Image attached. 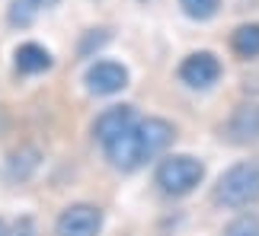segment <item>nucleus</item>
I'll list each match as a JSON object with an SVG mask.
<instances>
[{"label":"nucleus","mask_w":259,"mask_h":236,"mask_svg":"<svg viewBox=\"0 0 259 236\" xmlns=\"http://www.w3.org/2000/svg\"><path fill=\"white\" fill-rule=\"evenodd\" d=\"M214 201L231 211L256 204L259 201V163L243 160V163H234L227 172H221V179L214 185Z\"/></svg>","instance_id":"1"},{"label":"nucleus","mask_w":259,"mask_h":236,"mask_svg":"<svg viewBox=\"0 0 259 236\" xmlns=\"http://www.w3.org/2000/svg\"><path fill=\"white\" fill-rule=\"evenodd\" d=\"M157 185H160L163 195H173V198H183V195L195 192L205 179V163L195 160L189 153H173L157 166Z\"/></svg>","instance_id":"2"},{"label":"nucleus","mask_w":259,"mask_h":236,"mask_svg":"<svg viewBox=\"0 0 259 236\" xmlns=\"http://www.w3.org/2000/svg\"><path fill=\"white\" fill-rule=\"evenodd\" d=\"M176 137V128L166 122V118H141L135 125V141H138V150H141V160H154L160 156L166 147L173 144Z\"/></svg>","instance_id":"3"},{"label":"nucleus","mask_w":259,"mask_h":236,"mask_svg":"<svg viewBox=\"0 0 259 236\" xmlns=\"http://www.w3.org/2000/svg\"><path fill=\"white\" fill-rule=\"evenodd\" d=\"M103 230V211L96 204H71L55 223L58 236H96Z\"/></svg>","instance_id":"4"},{"label":"nucleus","mask_w":259,"mask_h":236,"mask_svg":"<svg viewBox=\"0 0 259 236\" xmlns=\"http://www.w3.org/2000/svg\"><path fill=\"white\" fill-rule=\"evenodd\" d=\"M179 80L192 90H208L221 80V61L211 51H192L179 64Z\"/></svg>","instance_id":"5"},{"label":"nucleus","mask_w":259,"mask_h":236,"mask_svg":"<svg viewBox=\"0 0 259 236\" xmlns=\"http://www.w3.org/2000/svg\"><path fill=\"white\" fill-rule=\"evenodd\" d=\"M224 137L234 147L259 144V102H240L224 125Z\"/></svg>","instance_id":"6"},{"label":"nucleus","mask_w":259,"mask_h":236,"mask_svg":"<svg viewBox=\"0 0 259 236\" xmlns=\"http://www.w3.org/2000/svg\"><path fill=\"white\" fill-rule=\"evenodd\" d=\"M128 86V71L118 61H96L87 71V90L93 96H115Z\"/></svg>","instance_id":"7"},{"label":"nucleus","mask_w":259,"mask_h":236,"mask_svg":"<svg viewBox=\"0 0 259 236\" xmlns=\"http://www.w3.org/2000/svg\"><path fill=\"white\" fill-rule=\"evenodd\" d=\"M138 122H141V118H138L135 105H112V109H106V112L93 122V134H96L99 144H109L112 137L125 134L128 128H135Z\"/></svg>","instance_id":"8"},{"label":"nucleus","mask_w":259,"mask_h":236,"mask_svg":"<svg viewBox=\"0 0 259 236\" xmlns=\"http://www.w3.org/2000/svg\"><path fill=\"white\" fill-rule=\"evenodd\" d=\"M16 71L19 74H42V71H48L52 67V51L48 48H42V45H35V42H26V45H19L16 48Z\"/></svg>","instance_id":"9"},{"label":"nucleus","mask_w":259,"mask_h":236,"mask_svg":"<svg viewBox=\"0 0 259 236\" xmlns=\"http://www.w3.org/2000/svg\"><path fill=\"white\" fill-rule=\"evenodd\" d=\"M55 4H58V0H10L7 19H10V26L26 29V26H32L45 10H52Z\"/></svg>","instance_id":"10"},{"label":"nucleus","mask_w":259,"mask_h":236,"mask_svg":"<svg viewBox=\"0 0 259 236\" xmlns=\"http://www.w3.org/2000/svg\"><path fill=\"white\" fill-rule=\"evenodd\" d=\"M231 48L237 57L250 61V57H259V23H243L231 32Z\"/></svg>","instance_id":"11"},{"label":"nucleus","mask_w":259,"mask_h":236,"mask_svg":"<svg viewBox=\"0 0 259 236\" xmlns=\"http://www.w3.org/2000/svg\"><path fill=\"white\" fill-rule=\"evenodd\" d=\"M179 7H183V13L189 19H195V23H205V19L218 16V10H221V0H179Z\"/></svg>","instance_id":"12"},{"label":"nucleus","mask_w":259,"mask_h":236,"mask_svg":"<svg viewBox=\"0 0 259 236\" xmlns=\"http://www.w3.org/2000/svg\"><path fill=\"white\" fill-rule=\"evenodd\" d=\"M224 236H259V217L256 214H240L237 220L227 223Z\"/></svg>","instance_id":"13"},{"label":"nucleus","mask_w":259,"mask_h":236,"mask_svg":"<svg viewBox=\"0 0 259 236\" xmlns=\"http://www.w3.org/2000/svg\"><path fill=\"white\" fill-rule=\"evenodd\" d=\"M0 236H7V223L4 220H0Z\"/></svg>","instance_id":"14"},{"label":"nucleus","mask_w":259,"mask_h":236,"mask_svg":"<svg viewBox=\"0 0 259 236\" xmlns=\"http://www.w3.org/2000/svg\"><path fill=\"white\" fill-rule=\"evenodd\" d=\"M23 236H32V233H23Z\"/></svg>","instance_id":"15"}]
</instances>
